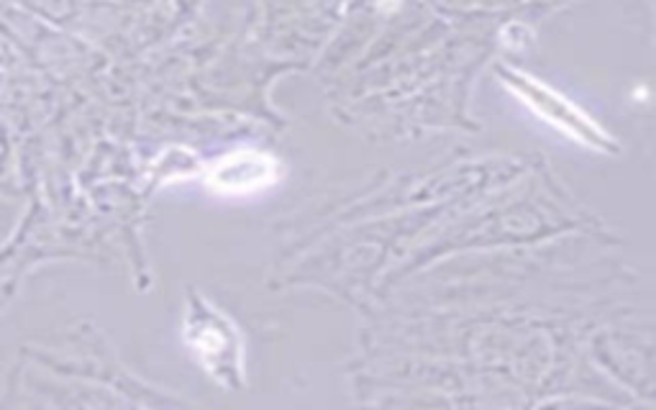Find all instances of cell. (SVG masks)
<instances>
[{"mask_svg": "<svg viewBox=\"0 0 656 410\" xmlns=\"http://www.w3.org/2000/svg\"><path fill=\"white\" fill-rule=\"evenodd\" d=\"M185 346L198 365L224 390H239L244 385V341L236 324L218 311L198 290H190L183 321Z\"/></svg>", "mask_w": 656, "mask_h": 410, "instance_id": "6da1fadb", "label": "cell"}, {"mask_svg": "<svg viewBox=\"0 0 656 410\" xmlns=\"http://www.w3.org/2000/svg\"><path fill=\"white\" fill-rule=\"evenodd\" d=\"M500 77H502V85L508 87L515 98L523 100L528 111H533L549 126L562 131L564 136H570L572 142L582 144L595 152H605V155L618 149L611 134L600 126L595 118H590L577 103L562 95L559 90H552L549 85H543L542 80L521 70H500Z\"/></svg>", "mask_w": 656, "mask_h": 410, "instance_id": "7a4b0ae2", "label": "cell"}, {"mask_svg": "<svg viewBox=\"0 0 656 410\" xmlns=\"http://www.w3.org/2000/svg\"><path fill=\"white\" fill-rule=\"evenodd\" d=\"M280 162L259 149H236L215 159L205 172V187L215 195H252L277 183Z\"/></svg>", "mask_w": 656, "mask_h": 410, "instance_id": "3957f363", "label": "cell"}]
</instances>
